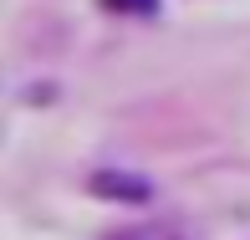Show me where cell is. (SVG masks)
<instances>
[{"label":"cell","instance_id":"obj_3","mask_svg":"<svg viewBox=\"0 0 250 240\" xmlns=\"http://www.w3.org/2000/svg\"><path fill=\"white\" fill-rule=\"evenodd\" d=\"M107 10H118V16H153L158 0H102Z\"/></svg>","mask_w":250,"mask_h":240},{"label":"cell","instance_id":"obj_1","mask_svg":"<svg viewBox=\"0 0 250 240\" xmlns=\"http://www.w3.org/2000/svg\"><path fill=\"white\" fill-rule=\"evenodd\" d=\"M92 194H107V199L138 204V199H148V179L123 174V169H102V174H92Z\"/></svg>","mask_w":250,"mask_h":240},{"label":"cell","instance_id":"obj_2","mask_svg":"<svg viewBox=\"0 0 250 240\" xmlns=\"http://www.w3.org/2000/svg\"><path fill=\"white\" fill-rule=\"evenodd\" d=\"M107 240H179L168 225H128V230H112Z\"/></svg>","mask_w":250,"mask_h":240}]
</instances>
